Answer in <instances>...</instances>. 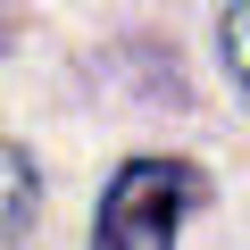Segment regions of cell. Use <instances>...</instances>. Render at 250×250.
<instances>
[{"instance_id": "1", "label": "cell", "mask_w": 250, "mask_h": 250, "mask_svg": "<svg viewBox=\"0 0 250 250\" xmlns=\"http://www.w3.org/2000/svg\"><path fill=\"white\" fill-rule=\"evenodd\" d=\"M200 200V175L184 159H134L100 192L92 250H175V217Z\"/></svg>"}, {"instance_id": "3", "label": "cell", "mask_w": 250, "mask_h": 250, "mask_svg": "<svg viewBox=\"0 0 250 250\" xmlns=\"http://www.w3.org/2000/svg\"><path fill=\"white\" fill-rule=\"evenodd\" d=\"M225 59H233V75L250 83V0H233V9H225Z\"/></svg>"}, {"instance_id": "2", "label": "cell", "mask_w": 250, "mask_h": 250, "mask_svg": "<svg viewBox=\"0 0 250 250\" xmlns=\"http://www.w3.org/2000/svg\"><path fill=\"white\" fill-rule=\"evenodd\" d=\"M25 217H34V167H25L17 142H0V242H9Z\"/></svg>"}]
</instances>
